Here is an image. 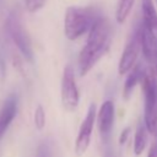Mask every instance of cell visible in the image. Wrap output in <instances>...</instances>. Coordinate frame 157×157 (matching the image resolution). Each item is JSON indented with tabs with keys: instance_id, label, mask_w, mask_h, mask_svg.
Listing matches in <instances>:
<instances>
[{
	"instance_id": "1",
	"label": "cell",
	"mask_w": 157,
	"mask_h": 157,
	"mask_svg": "<svg viewBox=\"0 0 157 157\" xmlns=\"http://www.w3.org/2000/svg\"><path fill=\"white\" fill-rule=\"evenodd\" d=\"M112 27L108 20L98 17L88 32L86 45L78 54V72L85 76L108 52L110 45Z\"/></svg>"
},
{
	"instance_id": "2",
	"label": "cell",
	"mask_w": 157,
	"mask_h": 157,
	"mask_svg": "<svg viewBox=\"0 0 157 157\" xmlns=\"http://www.w3.org/2000/svg\"><path fill=\"white\" fill-rule=\"evenodd\" d=\"M98 17L93 16V11L87 7L70 6L65 11L64 33L69 40H76L85 33L90 32Z\"/></svg>"
},
{
	"instance_id": "3",
	"label": "cell",
	"mask_w": 157,
	"mask_h": 157,
	"mask_svg": "<svg viewBox=\"0 0 157 157\" xmlns=\"http://www.w3.org/2000/svg\"><path fill=\"white\" fill-rule=\"evenodd\" d=\"M145 98L144 124L150 134L157 131V80L155 74H146L141 82Z\"/></svg>"
},
{
	"instance_id": "4",
	"label": "cell",
	"mask_w": 157,
	"mask_h": 157,
	"mask_svg": "<svg viewBox=\"0 0 157 157\" xmlns=\"http://www.w3.org/2000/svg\"><path fill=\"white\" fill-rule=\"evenodd\" d=\"M6 23H7L6 27L10 33V37L12 38V40L16 44V47L18 48V50L22 53V55L28 61H32L33 60V49H32L31 39H29L26 29L23 28L21 20L16 15H11V16H9Z\"/></svg>"
},
{
	"instance_id": "5",
	"label": "cell",
	"mask_w": 157,
	"mask_h": 157,
	"mask_svg": "<svg viewBox=\"0 0 157 157\" xmlns=\"http://www.w3.org/2000/svg\"><path fill=\"white\" fill-rule=\"evenodd\" d=\"M60 92H61L63 107L66 110H74L78 104L80 94H78V88L75 80V74L70 65H67L63 71Z\"/></svg>"
},
{
	"instance_id": "6",
	"label": "cell",
	"mask_w": 157,
	"mask_h": 157,
	"mask_svg": "<svg viewBox=\"0 0 157 157\" xmlns=\"http://www.w3.org/2000/svg\"><path fill=\"white\" fill-rule=\"evenodd\" d=\"M96 117H97V112H96V104L91 103L87 110V114L85 117V119L82 120L78 132H77V137L75 141V152L81 156L83 155L91 142V136H92V130H93V125L96 123Z\"/></svg>"
},
{
	"instance_id": "7",
	"label": "cell",
	"mask_w": 157,
	"mask_h": 157,
	"mask_svg": "<svg viewBox=\"0 0 157 157\" xmlns=\"http://www.w3.org/2000/svg\"><path fill=\"white\" fill-rule=\"evenodd\" d=\"M141 52V45H140V39L137 32L131 37V39L128 42L126 47L124 48L121 56L118 63V72L119 75H125L132 70V67L136 65L139 54Z\"/></svg>"
},
{
	"instance_id": "8",
	"label": "cell",
	"mask_w": 157,
	"mask_h": 157,
	"mask_svg": "<svg viewBox=\"0 0 157 157\" xmlns=\"http://www.w3.org/2000/svg\"><path fill=\"white\" fill-rule=\"evenodd\" d=\"M136 32L139 34L141 52L145 60L152 66L157 65V38L144 23L140 25Z\"/></svg>"
},
{
	"instance_id": "9",
	"label": "cell",
	"mask_w": 157,
	"mask_h": 157,
	"mask_svg": "<svg viewBox=\"0 0 157 157\" xmlns=\"http://www.w3.org/2000/svg\"><path fill=\"white\" fill-rule=\"evenodd\" d=\"M96 119L99 132L103 135H108L113 129L114 124V103L110 99L103 102L97 113Z\"/></svg>"
},
{
	"instance_id": "10",
	"label": "cell",
	"mask_w": 157,
	"mask_h": 157,
	"mask_svg": "<svg viewBox=\"0 0 157 157\" xmlns=\"http://www.w3.org/2000/svg\"><path fill=\"white\" fill-rule=\"evenodd\" d=\"M17 113V99L16 97H10L4 103L0 110V140L4 137L5 132L7 131L10 124L12 123L13 118Z\"/></svg>"
},
{
	"instance_id": "11",
	"label": "cell",
	"mask_w": 157,
	"mask_h": 157,
	"mask_svg": "<svg viewBox=\"0 0 157 157\" xmlns=\"http://www.w3.org/2000/svg\"><path fill=\"white\" fill-rule=\"evenodd\" d=\"M142 23L155 34L157 38V10L153 0H141Z\"/></svg>"
},
{
	"instance_id": "12",
	"label": "cell",
	"mask_w": 157,
	"mask_h": 157,
	"mask_svg": "<svg viewBox=\"0 0 157 157\" xmlns=\"http://www.w3.org/2000/svg\"><path fill=\"white\" fill-rule=\"evenodd\" d=\"M146 74H145V69L141 64H136L132 70L129 72L126 80H125V83H124V88H123V96L125 99H128L130 97V94L132 93L135 86L140 82L144 81Z\"/></svg>"
},
{
	"instance_id": "13",
	"label": "cell",
	"mask_w": 157,
	"mask_h": 157,
	"mask_svg": "<svg viewBox=\"0 0 157 157\" xmlns=\"http://www.w3.org/2000/svg\"><path fill=\"white\" fill-rule=\"evenodd\" d=\"M147 134H148V131H147L145 124H140L136 129L135 137H134V153L136 156H140L144 152V150L146 148Z\"/></svg>"
},
{
	"instance_id": "14",
	"label": "cell",
	"mask_w": 157,
	"mask_h": 157,
	"mask_svg": "<svg viewBox=\"0 0 157 157\" xmlns=\"http://www.w3.org/2000/svg\"><path fill=\"white\" fill-rule=\"evenodd\" d=\"M135 0H118L117 10H115V20L118 23H124L130 15V11L134 6Z\"/></svg>"
},
{
	"instance_id": "15",
	"label": "cell",
	"mask_w": 157,
	"mask_h": 157,
	"mask_svg": "<svg viewBox=\"0 0 157 157\" xmlns=\"http://www.w3.org/2000/svg\"><path fill=\"white\" fill-rule=\"evenodd\" d=\"M34 125L38 130H42L45 126V112L42 105H38L34 110Z\"/></svg>"
},
{
	"instance_id": "16",
	"label": "cell",
	"mask_w": 157,
	"mask_h": 157,
	"mask_svg": "<svg viewBox=\"0 0 157 157\" xmlns=\"http://www.w3.org/2000/svg\"><path fill=\"white\" fill-rule=\"evenodd\" d=\"M45 1L47 0H23V4L28 12H37L44 6Z\"/></svg>"
},
{
	"instance_id": "17",
	"label": "cell",
	"mask_w": 157,
	"mask_h": 157,
	"mask_svg": "<svg viewBox=\"0 0 157 157\" xmlns=\"http://www.w3.org/2000/svg\"><path fill=\"white\" fill-rule=\"evenodd\" d=\"M36 157H53L50 145L47 144V142H43L42 145H39V147H38V150H37Z\"/></svg>"
},
{
	"instance_id": "18",
	"label": "cell",
	"mask_w": 157,
	"mask_h": 157,
	"mask_svg": "<svg viewBox=\"0 0 157 157\" xmlns=\"http://www.w3.org/2000/svg\"><path fill=\"white\" fill-rule=\"evenodd\" d=\"M130 128L128 126V128H125L123 131H121V134H120V136H119V144L120 145H124L125 142H126V140H128V137H129V135H130Z\"/></svg>"
},
{
	"instance_id": "19",
	"label": "cell",
	"mask_w": 157,
	"mask_h": 157,
	"mask_svg": "<svg viewBox=\"0 0 157 157\" xmlns=\"http://www.w3.org/2000/svg\"><path fill=\"white\" fill-rule=\"evenodd\" d=\"M146 157H157V142H153V144L150 146Z\"/></svg>"
},
{
	"instance_id": "20",
	"label": "cell",
	"mask_w": 157,
	"mask_h": 157,
	"mask_svg": "<svg viewBox=\"0 0 157 157\" xmlns=\"http://www.w3.org/2000/svg\"><path fill=\"white\" fill-rule=\"evenodd\" d=\"M153 72H155V76L157 77V65H155V66H153Z\"/></svg>"
},
{
	"instance_id": "21",
	"label": "cell",
	"mask_w": 157,
	"mask_h": 157,
	"mask_svg": "<svg viewBox=\"0 0 157 157\" xmlns=\"http://www.w3.org/2000/svg\"><path fill=\"white\" fill-rule=\"evenodd\" d=\"M155 2H156V4H157V0H155Z\"/></svg>"
}]
</instances>
